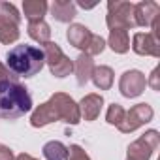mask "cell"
Returning <instances> with one entry per match:
<instances>
[{
	"instance_id": "10",
	"label": "cell",
	"mask_w": 160,
	"mask_h": 160,
	"mask_svg": "<svg viewBox=\"0 0 160 160\" xmlns=\"http://www.w3.org/2000/svg\"><path fill=\"white\" fill-rule=\"evenodd\" d=\"M132 49L138 55H149V57L158 58L160 57V40L154 38L151 32H138V34H134Z\"/></svg>"
},
{
	"instance_id": "21",
	"label": "cell",
	"mask_w": 160,
	"mask_h": 160,
	"mask_svg": "<svg viewBox=\"0 0 160 160\" xmlns=\"http://www.w3.org/2000/svg\"><path fill=\"white\" fill-rule=\"evenodd\" d=\"M124 108L121 106V104H111L109 108H108V113H106V121L109 122V124H115V126H119L121 122H122V119H124Z\"/></svg>"
},
{
	"instance_id": "7",
	"label": "cell",
	"mask_w": 160,
	"mask_h": 160,
	"mask_svg": "<svg viewBox=\"0 0 160 160\" xmlns=\"http://www.w3.org/2000/svg\"><path fill=\"white\" fill-rule=\"evenodd\" d=\"M160 145V136L156 130H147L134 143L128 145L126 160H149Z\"/></svg>"
},
{
	"instance_id": "9",
	"label": "cell",
	"mask_w": 160,
	"mask_h": 160,
	"mask_svg": "<svg viewBox=\"0 0 160 160\" xmlns=\"http://www.w3.org/2000/svg\"><path fill=\"white\" fill-rule=\"evenodd\" d=\"M147 87V79L139 70H126L119 79V91L124 98L139 96Z\"/></svg>"
},
{
	"instance_id": "11",
	"label": "cell",
	"mask_w": 160,
	"mask_h": 160,
	"mask_svg": "<svg viewBox=\"0 0 160 160\" xmlns=\"http://www.w3.org/2000/svg\"><path fill=\"white\" fill-rule=\"evenodd\" d=\"M160 15V6L152 0H143L139 4H134V21L136 27H151L154 17Z\"/></svg>"
},
{
	"instance_id": "6",
	"label": "cell",
	"mask_w": 160,
	"mask_h": 160,
	"mask_svg": "<svg viewBox=\"0 0 160 160\" xmlns=\"http://www.w3.org/2000/svg\"><path fill=\"white\" fill-rule=\"evenodd\" d=\"M43 57H45V62H47V66L55 77H66L73 72V62L62 53L58 43L47 42L43 45Z\"/></svg>"
},
{
	"instance_id": "19",
	"label": "cell",
	"mask_w": 160,
	"mask_h": 160,
	"mask_svg": "<svg viewBox=\"0 0 160 160\" xmlns=\"http://www.w3.org/2000/svg\"><path fill=\"white\" fill-rule=\"evenodd\" d=\"M28 36H30L34 42L45 45V43L49 42V38H51V28H49V25H47L45 21L28 23Z\"/></svg>"
},
{
	"instance_id": "13",
	"label": "cell",
	"mask_w": 160,
	"mask_h": 160,
	"mask_svg": "<svg viewBox=\"0 0 160 160\" xmlns=\"http://www.w3.org/2000/svg\"><path fill=\"white\" fill-rule=\"evenodd\" d=\"M104 106V98L102 94H87L81 102H79V115L85 117V121H94Z\"/></svg>"
},
{
	"instance_id": "8",
	"label": "cell",
	"mask_w": 160,
	"mask_h": 160,
	"mask_svg": "<svg viewBox=\"0 0 160 160\" xmlns=\"http://www.w3.org/2000/svg\"><path fill=\"white\" fill-rule=\"evenodd\" d=\"M152 115H154V111L149 104H138V106L130 108V111L124 113V119L117 128L122 134H130V132L138 130L139 126L147 124L149 121H152Z\"/></svg>"
},
{
	"instance_id": "20",
	"label": "cell",
	"mask_w": 160,
	"mask_h": 160,
	"mask_svg": "<svg viewBox=\"0 0 160 160\" xmlns=\"http://www.w3.org/2000/svg\"><path fill=\"white\" fill-rule=\"evenodd\" d=\"M43 156L47 160H66L68 147L60 141H47L43 145Z\"/></svg>"
},
{
	"instance_id": "1",
	"label": "cell",
	"mask_w": 160,
	"mask_h": 160,
	"mask_svg": "<svg viewBox=\"0 0 160 160\" xmlns=\"http://www.w3.org/2000/svg\"><path fill=\"white\" fill-rule=\"evenodd\" d=\"M81 115H79V108L73 102L72 96L64 94V92H55L45 104L38 106L32 115H30V124L34 128H42L49 122L55 121H64L70 124H77Z\"/></svg>"
},
{
	"instance_id": "18",
	"label": "cell",
	"mask_w": 160,
	"mask_h": 160,
	"mask_svg": "<svg viewBox=\"0 0 160 160\" xmlns=\"http://www.w3.org/2000/svg\"><path fill=\"white\" fill-rule=\"evenodd\" d=\"M113 70L109 66H94V72L91 75V79L94 81V85L100 89V91H108L111 89L113 85Z\"/></svg>"
},
{
	"instance_id": "25",
	"label": "cell",
	"mask_w": 160,
	"mask_h": 160,
	"mask_svg": "<svg viewBox=\"0 0 160 160\" xmlns=\"http://www.w3.org/2000/svg\"><path fill=\"white\" fill-rule=\"evenodd\" d=\"M0 160H13V152L10 147H6L4 143H0Z\"/></svg>"
},
{
	"instance_id": "26",
	"label": "cell",
	"mask_w": 160,
	"mask_h": 160,
	"mask_svg": "<svg viewBox=\"0 0 160 160\" xmlns=\"http://www.w3.org/2000/svg\"><path fill=\"white\" fill-rule=\"evenodd\" d=\"M0 79H19L17 75H13L6 64H0Z\"/></svg>"
},
{
	"instance_id": "15",
	"label": "cell",
	"mask_w": 160,
	"mask_h": 160,
	"mask_svg": "<svg viewBox=\"0 0 160 160\" xmlns=\"http://www.w3.org/2000/svg\"><path fill=\"white\" fill-rule=\"evenodd\" d=\"M47 2L45 0H25L23 2V13L27 17L28 23H38L43 21L45 13H47Z\"/></svg>"
},
{
	"instance_id": "24",
	"label": "cell",
	"mask_w": 160,
	"mask_h": 160,
	"mask_svg": "<svg viewBox=\"0 0 160 160\" xmlns=\"http://www.w3.org/2000/svg\"><path fill=\"white\" fill-rule=\"evenodd\" d=\"M158 73H160V68L156 66V68L152 70L151 77L147 79V85H151V89H152V91H160V81H158V77H160V75H158Z\"/></svg>"
},
{
	"instance_id": "12",
	"label": "cell",
	"mask_w": 160,
	"mask_h": 160,
	"mask_svg": "<svg viewBox=\"0 0 160 160\" xmlns=\"http://www.w3.org/2000/svg\"><path fill=\"white\" fill-rule=\"evenodd\" d=\"M66 40L70 42V45L81 49L83 53H87L89 45H91V40H92V32L85 27V25H70L68 27V32H66Z\"/></svg>"
},
{
	"instance_id": "2",
	"label": "cell",
	"mask_w": 160,
	"mask_h": 160,
	"mask_svg": "<svg viewBox=\"0 0 160 160\" xmlns=\"http://www.w3.org/2000/svg\"><path fill=\"white\" fill-rule=\"evenodd\" d=\"M32 109L28 89L19 79H0V119L15 121Z\"/></svg>"
},
{
	"instance_id": "28",
	"label": "cell",
	"mask_w": 160,
	"mask_h": 160,
	"mask_svg": "<svg viewBox=\"0 0 160 160\" xmlns=\"http://www.w3.org/2000/svg\"><path fill=\"white\" fill-rule=\"evenodd\" d=\"M75 6H81L83 10H91V8H94L96 4H85V2H81V0H79V2H75Z\"/></svg>"
},
{
	"instance_id": "27",
	"label": "cell",
	"mask_w": 160,
	"mask_h": 160,
	"mask_svg": "<svg viewBox=\"0 0 160 160\" xmlns=\"http://www.w3.org/2000/svg\"><path fill=\"white\" fill-rule=\"evenodd\" d=\"M13 160H38V158H34V156H30V154H27V152H21V154H17Z\"/></svg>"
},
{
	"instance_id": "3",
	"label": "cell",
	"mask_w": 160,
	"mask_h": 160,
	"mask_svg": "<svg viewBox=\"0 0 160 160\" xmlns=\"http://www.w3.org/2000/svg\"><path fill=\"white\" fill-rule=\"evenodd\" d=\"M43 64H45L43 49L34 45L21 43L12 47L6 55V66L17 77H34L36 73L42 72Z\"/></svg>"
},
{
	"instance_id": "16",
	"label": "cell",
	"mask_w": 160,
	"mask_h": 160,
	"mask_svg": "<svg viewBox=\"0 0 160 160\" xmlns=\"http://www.w3.org/2000/svg\"><path fill=\"white\" fill-rule=\"evenodd\" d=\"M51 15L58 23H70L75 17V4L70 0H57L51 4Z\"/></svg>"
},
{
	"instance_id": "17",
	"label": "cell",
	"mask_w": 160,
	"mask_h": 160,
	"mask_svg": "<svg viewBox=\"0 0 160 160\" xmlns=\"http://www.w3.org/2000/svg\"><path fill=\"white\" fill-rule=\"evenodd\" d=\"M109 47L115 51V53H126L130 49V38H128V30H122V28H113L109 30V40H108Z\"/></svg>"
},
{
	"instance_id": "5",
	"label": "cell",
	"mask_w": 160,
	"mask_h": 160,
	"mask_svg": "<svg viewBox=\"0 0 160 160\" xmlns=\"http://www.w3.org/2000/svg\"><path fill=\"white\" fill-rule=\"evenodd\" d=\"M21 15L17 8L10 2H0V42L13 43L19 38Z\"/></svg>"
},
{
	"instance_id": "22",
	"label": "cell",
	"mask_w": 160,
	"mask_h": 160,
	"mask_svg": "<svg viewBox=\"0 0 160 160\" xmlns=\"http://www.w3.org/2000/svg\"><path fill=\"white\" fill-rule=\"evenodd\" d=\"M104 49H106V42H104V38H102V36H98V34H92L91 45H89V49H87V53H85V55L94 57V55H100Z\"/></svg>"
},
{
	"instance_id": "4",
	"label": "cell",
	"mask_w": 160,
	"mask_h": 160,
	"mask_svg": "<svg viewBox=\"0 0 160 160\" xmlns=\"http://www.w3.org/2000/svg\"><path fill=\"white\" fill-rule=\"evenodd\" d=\"M106 23H108L109 30H113V28H122V30L134 28L136 27L134 4L132 2H121V0H109Z\"/></svg>"
},
{
	"instance_id": "14",
	"label": "cell",
	"mask_w": 160,
	"mask_h": 160,
	"mask_svg": "<svg viewBox=\"0 0 160 160\" xmlns=\"http://www.w3.org/2000/svg\"><path fill=\"white\" fill-rule=\"evenodd\" d=\"M73 72H75V77H77V85L83 87L89 83V79L94 72V60L92 57L81 53L77 58H75V64H73Z\"/></svg>"
},
{
	"instance_id": "23",
	"label": "cell",
	"mask_w": 160,
	"mask_h": 160,
	"mask_svg": "<svg viewBox=\"0 0 160 160\" xmlns=\"http://www.w3.org/2000/svg\"><path fill=\"white\" fill-rule=\"evenodd\" d=\"M66 160H91L89 158V154L79 147V145H70L68 147V156H66Z\"/></svg>"
}]
</instances>
